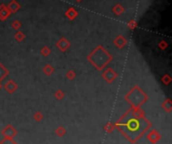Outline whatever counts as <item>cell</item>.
Instances as JSON below:
<instances>
[{"mask_svg": "<svg viewBox=\"0 0 172 144\" xmlns=\"http://www.w3.org/2000/svg\"><path fill=\"white\" fill-rule=\"evenodd\" d=\"M65 15H67V16L70 18V19H74V18L76 17V15H78V12H76L74 8H71V9H68L67 12H65Z\"/></svg>", "mask_w": 172, "mask_h": 144, "instance_id": "obj_3", "label": "cell"}, {"mask_svg": "<svg viewBox=\"0 0 172 144\" xmlns=\"http://www.w3.org/2000/svg\"><path fill=\"white\" fill-rule=\"evenodd\" d=\"M41 54L43 55H49V47H43V49H41Z\"/></svg>", "mask_w": 172, "mask_h": 144, "instance_id": "obj_7", "label": "cell"}, {"mask_svg": "<svg viewBox=\"0 0 172 144\" xmlns=\"http://www.w3.org/2000/svg\"><path fill=\"white\" fill-rule=\"evenodd\" d=\"M136 22H135V21H130V22H129V28L130 29H133V28H135L136 27Z\"/></svg>", "mask_w": 172, "mask_h": 144, "instance_id": "obj_9", "label": "cell"}, {"mask_svg": "<svg viewBox=\"0 0 172 144\" xmlns=\"http://www.w3.org/2000/svg\"><path fill=\"white\" fill-rule=\"evenodd\" d=\"M15 38H16L18 41H22V39L24 38V34H22L21 32H17L16 34H15Z\"/></svg>", "mask_w": 172, "mask_h": 144, "instance_id": "obj_6", "label": "cell"}, {"mask_svg": "<svg viewBox=\"0 0 172 144\" xmlns=\"http://www.w3.org/2000/svg\"><path fill=\"white\" fill-rule=\"evenodd\" d=\"M19 7H20V6L16 3V1H14V0H13V1L11 2V3L9 4V6H8V10H9V11H11V12H15L18 8H19Z\"/></svg>", "mask_w": 172, "mask_h": 144, "instance_id": "obj_4", "label": "cell"}, {"mask_svg": "<svg viewBox=\"0 0 172 144\" xmlns=\"http://www.w3.org/2000/svg\"><path fill=\"white\" fill-rule=\"evenodd\" d=\"M57 47H60V49H62V50H65L68 47H70V44H68V41H65V38H62L57 44Z\"/></svg>", "mask_w": 172, "mask_h": 144, "instance_id": "obj_2", "label": "cell"}, {"mask_svg": "<svg viewBox=\"0 0 172 144\" xmlns=\"http://www.w3.org/2000/svg\"><path fill=\"white\" fill-rule=\"evenodd\" d=\"M12 27H14L15 29L19 28L20 27V22H19V21H17V20H15L14 22H13V24H12Z\"/></svg>", "mask_w": 172, "mask_h": 144, "instance_id": "obj_8", "label": "cell"}, {"mask_svg": "<svg viewBox=\"0 0 172 144\" xmlns=\"http://www.w3.org/2000/svg\"><path fill=\"white\" fill-rule=\"evenodd\" d=\"M9 14H10V11L8 10V8H6V7L4 6V5L0 7V19L1 20L6 19Z\"/></svg>", "mask_w": 172, "mask_h": 144, "instance_id": "obj_1", "label": "cell"}, {"mask_svg": "<svg viewBox=\"0 0 172 144\" xmlns=\"http://www.w3.org/2000/svg\"><path fill=\"white\" fill-rule=\"evenodd\" d=\"M114 12H115L116 13V14H121V13L122 12H123L124 11V8H122V6H121V5H117V6H115V7H114Z\"/></svg>", "mask_w": 172, "mask_h": 144, "instance_id": "obj_5", "label": "cell"}]
</instances>
